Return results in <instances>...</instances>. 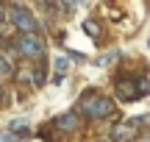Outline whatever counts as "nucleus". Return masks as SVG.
Listing matches in <instances>:
<instances>
[{
  "instance_id": "nucleus-1",
  "label": "nucleus",
  "mask_w": 150,
  "mask_h": 142,
  "mask_svg": "<svg viewBox=\"0 0 150 142\" xmlns=\"http://www.w3.org/2000/svg\"><path fill=\"white\" fill-rule=\"evenodd\" d=\"M75 109H78L81 114H86V117H95V120H103V117L114 114V103L108 98H103V95H97V92L81 95V100H78Z\"/></svg>"
},
{
  "instance_id": "nucleus-2",
  "label": "nucleus",
  "mask_w": 150,
  "mask_h": 142,
  "mask_svg": "<svg viewBox=\"0 0 150 142\" xmlns=\"http://www.w3.org/2000/svg\"><path fill=\"white\" fill-rule=\"evenodd\" d=\"M8 17H11V22H14L17 31H22V36H25V33H36L39 22H36V17H33L25 6H20V3L8 6Z\"/></svg>"
},
{
  "instance_id": "nucleus-3",
  "label": "nucleus",
  "mask_w": 150,
  "mask_h": 142,
  "mask_svg": "<svg viewBox=\"0 0 150 142\" xmlns=\"http://www.w3.org/2000/svg\"><path fill=\"white\" fill-rule=\"evenodd\" d=\"M117 95H120V100H139L142 95H147V78H125V81H117Z\"/></svg>"
},
{
  "instance_id": "nucleus-4",
  "label": "nucleus",
  "mask_w": 150,
  "mask_h": 142,
  "mask_svg": "<svg viewBox=\"0 0 150 142\" xmlns=\"http://www.w3.org/2000/svg\"><path fill=\"white\" fill-rule=\"evenodd\" d=\"M17 50L25 59H42L45 56V39L39 33H25V36L17 39Z\"/></svg>"
},
{
  "instance_id": "nucleus-5",
  "label": "nucleus",
  "mask_w": 150,
  "mask_h": 142,
  "mask_svg": "<svg viewBox=\"0 0 150 142\" xmlns=\"http://www.w3.org/2000/svg\"><path fill=\"white\" fill-rule=\"evenodd\" d=\"M139 126H150V114H147V117H136V120H128V123H122V126H117L111 137L117 139V142H122V139H134L136 134H139V131H136Z\"/></svg>"
},
{
  "instance_id": "nucleus-6",
  "label": "nucleus",
  "mask_w": 150,
  "mask_h": 142,
  "mask_svg": "<svg viewBox=\"0 0 150 142\" xmlns=\"http://www.w3.org/2000/svg\"><path fill=\"white\" fill-rule=\"evenodd\" d=\"M56 128H59V131L72 134V131H78V128H81V117L75 114V111H67V114L56 117Z\"/></svg>"
},
{
  "instance_id": "nucleus-7",
  "label": "nucleus",
  "mask_w": 150,
  "mask_h": 142,
  "mask_svg": "<svg viewBox=\"0 0 150 142\" xmlns=\"http://www.w3.org/2000/svg\"><path fill=\"white\" fill-rule=\"evenodd\" d=\"M8 139H22V137H28V126L25 123H11V128H8Z\"/></svg>"
},
{
  "instance_id": "nucleus-8",
  "label": "nucleus",
  "mask_w": 150,
  "mask_h": 142,
  "mask_svg": "<svg viewBox=\"0 0 150 142\" xmlns=\"http://www.w3.org/2000/svg\"><path fill=\"white\" fill-rule=\"evenodd\" d=\"M67 67H70V59H64V56H61V59H56V61H53V70H56V81H61V78H64V72H67Z\"/></svg>"
},
{
  "instance_id": "nucleus-9",
  "label": "nucleus",
  "mask_w": 150,
  "mask_h": 142,
  "mask_svg": "<svg viewBox=\"0 0 150 142\" xmlns=\"http://www.w3.org/2000/svg\"><path fill=\"white\" fill-rule=\"evenodd\" d=\"M83 31L89 33V36H95V39L100 36V25H97L95 20H86V22H83Z\"/></svg>"
},
{
  "instance_id": "nucleus-10",
  "label": "nucleus",
  "mask_w": 150,
  "mask_h": 142,
  "mask_svg": "<svg viewBox=\"0 0 150 142\" xmlns=\"http://www.w3.org/2000/svg\"><path fill=\"white\" fill-rule=\"evenodd\" d=\"M0 75H3V78H6V75H11V64L3 59V56H0Z\"/></svg>"
},
{
  "instance_id": "nucleus-11",
  "label": "nucleus",
  "mask_w": 150,
  "mask_h": 142,
  "mask_svg": "<svg viewBox=\"0 0 150 142\" xmlns=\"http://www.w3.org/2000/svg\"><path fill=\"white\" fill-rule=\"evenodd\" d=\"M0 20H6V9H3V6H0Z\"/></svg>"
},
{
  "instance_id": "nucleus-12",
  "label": "nucleus",
  "mask_w": 150,
  "mask_h": 142,
  "mask_svg": "<svg viewBox=\"0 0 150 142\" xmlns=\"http://www.w3.org/2000/svg\"><path fill=\"white\" fill-rule=\"evenodd\" d=\"M0 103H3V87H0Z\"/></svg>"
}]
</instances>
